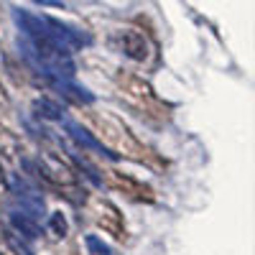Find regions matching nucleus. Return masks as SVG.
Masks as SVG:
<instances>
[{
    "label": "nucleus",
    "mask_w": 255,
    "mask_h": 255,
    "mask_svg": "<svg viewBox=\"0 0 255 255\" xmlns=\"http://www.w3.org/2000/svg\"><path fill=\"white\" fill-rule=\"evenodd\" d=\"M61 125H64V130H67V133H69V135H72V138H74L79 145H84V148H92V151H100V153H105V156L115 158V153H110L108 148H105V145L100 143V140H95V138H92L87 130H84L82 125H77L74 120H67V118H64V120H61Z\"/></svg>",
    "instance_id": "obj_1"
},
{
    "label": "nucleus",
    "mask_w": 255,
    "mask_h": 255,
    "mask_svg": "<svg viewBox=\"0 0 255 255\" xmlns=\"http://www.w3.org/2000/svg\"><path fill=\"white\" fill-rule=\"evenodd\" d=\"M10 227H13V232H18L23 240H36V238L44 235V232H41V225H38L36 220L26 217V215H20L18 209L10 212Z\"/></svg>",
    "instance_id": "obj_2"
},
{
    "label": "nucleus",
    "mask_w": 255,
    "mask_h": 255,
    "mask_svg": "<svg viewBox=\"0 0 255 255\" xmlns=\"http://www.w3.org/2000/svg\"><path fill=\"white\" fill-rule=\"evenodd\" d=\"M13 197H15V204L20 207V215H26L31 220H38L44 215V199H41V194H36L33 189L23 191V194H13Z\"/></svg>",
    "instance_id": "obj_3"
},
{
    "label": "nucleus",
    "mask_w": 255,
    "mask_h": 255,
    "mask_svg": "<svg viewBox=\"0 0 255 255\" xmlns=\"http://www.w3.org/2000/svg\"><path fill=\"white\" fill-rule=\"evenodd\" d=\"M54 87L64 95V97H72L74 102H84V105H92L95 102V95L87 92L84 87H77V84H72L69 79H51Z\"/></svg>",
    "instance_id": "obj_4"
},
{
    "label": "nucleus",
    "mask_w": 255,
    "mask_h": 255,
    "mask_svg": "<svg viewBox=\"0 0 255 255\" xmlns=\"http://www.w3.org/2000/svg\"><path fill=\"white\" fill-rule=\"evenodd\" d=\"M33 113H36L38 118H44V120H56V123H61V120H64V110L59 108L56 102L46 100V97L33 100Z\"/></svg>",
    "instance_id": "obj_5"
},
{
    "label": "nucleus",
    "mask_w": 255,
    "mask_h": 255,
    "mask_svg": "<svg viewBox=\"0 0 255 255\" xmlns=\"http://www.w3.org/2000/svg\"><path fill=\"white\" fill-rule=\"evenodd\" d=\"M5 243H8V248L15 253V255H33V250L28 248V243L18 235V232H13V230H8L5 232Z\"/></svg>",
    "instance_id": "obj_6"
},
{
    "label": "nucleus",
    "mask_w": 255,
    "mask_h": 255,
    "mask_svg": "<svg viewBox=\"0 0 255 255\" xmlns=\"http://www.w3.org/2000/svg\"><path fill=\"white\" fill-rule=\"evenodd\" d=\"M49 230L54 232L56 238H64V235H67V220H64L61 212H54V215L49 217Z\"/></svg>",
    "instance_id": "obj_7"
},
{
    "label": "nucleus",
    "mask_w": 255,
    "mask_h": 255,
    "mask_svg": "<svg viewBox=\"0 0 255 255\" xmlns=\"http://www.w3.org/2000/svg\"><path fill=\"white\" fill-rule=\"evenodd\" d=\"M87 245H90V250H95L97 255H110V248L105 245V243H100L95 235H87Z\"/></svg>",
    "instance_id": "obj_8"
},
{
    "label": "nucleus",
    "mask_w": 255,
    "mask_h": 255,
    "mask_svg": "<svg viewBox=\"0 0 255 255\" xmlns=\"http://www.w3.org/2000/svg\"><path fill=\"white\" fill-rule=\"evenodd\" d=\"M10 108V100H8V92L3 90V84H0V115H5Z\"/></svg>",
    "instance_id": "obj_9"
}]
</instances>
